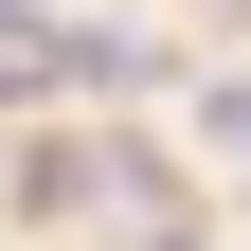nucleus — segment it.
Instances as JSON below:
<instances>
[{
	"label": "nucleus",
	"instance_id": "1",
	"mask_svg": "<svg viewBox=\"0 0 251 251\" xmlns=\"http://www.w3.org/2000/svg\"><path fill=\"white\" fill-rule=\"evenodd\" d=\"M198 144H215V162L251 179V72H198Z\"/></svg>",
	"mask_w": 251,
	"mask_h": 251
},
{
	"label": "nucleus",
	"instance_id": "2",
	"mask_svg": "<svg viewBox=\"0 0 251 251\" xmlns=\"http://www.w3.org/2000/svg\"><path fill=\"white\" fill-rule=\"evenodd\" d=\"M144 251H198V233H144Z\"/></svg>",
	"mask_w": 251,
	"mask_h": 251
}]
</instances>
